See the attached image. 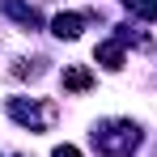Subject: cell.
<instances>
[{
	"label": "cell",
	"mask_w": 157,
	"mask_h": 157,
	"mask_svg": "<svg viewBox=\"0 0 157 157\" xmlns=\"http://www.w3.org/2000/svg\"><path fill=\"white\" fill-rule=\"evenodd\" d=\"M51 157H81V149H77V144H55Z\"/></svg>",
	"instance_id": "obj_7"
},
{
	"label": "cell",
	"mask_w": 157,
	"mask_h": 157,
	"mask_svg": "<svg viewBox=\"0 0 157 157\" xmlns=\"http://www.w3.org/2000/svg\"><path fill=\"white\" fill-rule=\"evenodd\" d=\"M4 110L21 123V128H30V132H43V128H51L55 123V106L51 102H26V98H9L4 102Z\"/></svg>",
	"instance_id": "obj_2"
},
{
	"label": "cell",
	"mask_w": 157,
	"mask_h": 157,
	"mask_svg": "<svg viewBox=\"0 0 157 157\" xmlns=\"http://www.w3.org/2000/svg\"><path fill=\"white\" fill-rule=\"evenodd\" d=\"M64 89L68 94H85V89H94V72L85 68V64H72V68H64Z\"/></svg>",
	"instance_id": "obj_3"
},
{
	"label": "cell",
	"mask_w": 157,
	"mask_h": 157,
	"mask_svg": "<svg viewBox=\"0 0 157 157\" xmlns=\"http://www.w3.org/2000/svg\"><path fill=\"white\" fill-rule=\"evenodd\" d=\"M94 59H98L102 68H110V72H119V68H123V43H119V38H110V43H98Z\"/></svg>",
	"instance_id": "obj_5"
},
{
	"label": "cell",
	"mask_w": 157,
	"mask_h": 157,
	"mask_svg": "<svg viewBox=\"0 0 157 157\" xmlns=\"http://www.w3.org/2000/svg\"><path fill=\"white\" fill-rule=\"evenodd\" d=\"M136 144H140V128L128 119H110L102 128H94V149L106 157H132Z\"/></svg>",
	"instance_id": "obj_1"
},
{
	"label": "cell",
	"mask_w": 157,
	"mask_h": 157,
	"mask_svg": "<svg viewBox=\"0 0 157 157\" xmlns=\"http://www.w3.org/2000/svg\"><path fill=\"white\" fill-rule=\"evenodd\" d=\"M0 9L9 13V17H17L26 30H38L43 26V17H38V9H30V4H21V0H0Z\"/></svg>",
	"instance_id": "obj_4"
},
{
	"label": "cell",
	"mask_w": 157,
	"mask_h": 157,
	"mask_svg": "<svg viewBox=\"0 0 157 157\" xmlns=\"http://www.w3.org/2000/svg\"><path fill=\"white\" fill-rule=\"evenodd\" d=\"M81 26H85V17H81V13H59V17L51 21V34H55V38H68V43H72V38L81 34Z\"/></svg>",
	"instance_id": "obj_6"
}]
</instances>
